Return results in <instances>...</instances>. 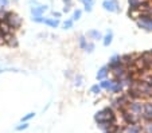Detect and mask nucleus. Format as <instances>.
I'll use <instances>...</instances> for the list:
<instances>
[{
	"label": "nucleus",
	"mask_w": 152,
	"mask_h": 133,
	"mask_svg": "<svg viewBox=\"0 0 152 133\" xmlns=\"http://www.w3.org/2000/svg\"><path fill=\"white\" fill-rule=\"evenodd\" d=\"M93 6L94 4H92V3H86V4H83V9H85L88 14H90V12L93 11Z\"/></svg>",
	"instance_id": "27"
},
{
	"label": "nucleus",
	"mask_w": 152,
	"mask_h": 133,
	"mask_svg": "<svg viewBox=\"0 0 152 133\" xmlns=\"http://www.w3.org/2000/svg\"><path fill=\"white\" fill-rule=\"evenodd\" d=\"M143 132V128L139 124H132V125H125L123 128V133H141Z\"/></svg>",
	"instance_id": "9"
},
{
	"label": "nucleus",
	"mask_w": 152,
	"mask_h": 133,
	"mask_svg": "<svg viewBox=\"0 0 152 133\" xmlns=\"http://www.w3.org/2000/svg\"><path fill=\"white\" fill-rule=\"evenodd\" d=\"M86 36L89 38V39H92V41H102L104 35L98 30H90V31H88Z\"/></svg>",
	"instance_id": "12"
},
{
	"label": "nucleus",
	"mask_w": 152,
	"mask_h": 133,
	"mask_svg": "<svg viewBox=\"0 0 152 133\" xmlns=\"http://www.w3.org/2000/svg\"><path fill=\"white\" fill-rule=\"evenodd\" d=\"M109 73H110L109 67H108V65H105V66H102L101 69H98L97 74H96V78H97V81H102V79L108 78Z\"/></svg>",
	"instance_id": "11"
},
{
	"label": "nucleus",
	"mask_w": 152,
	"mask_h": 133,
	"mask_svg": "<svg viewBox=\"0 0 152 133\" xmlns=\"http://www.w3.org/2000/svg\"><path fill=\"white\" fill-rule=\"evenodd\" d=\"M102 8L108 12H113V14H118L121 12L120 3L117 0H104L102 1Z\"/></svg>",
	"instance_id": "4"
},
{
	"label": "nucleus",
	"mask_w": 152,
	"mask_h": 133,
	"mask_svg": "<svg viewBox=\"0 0 152 133\" xmlns=\"http://www.w3.org/2000/svg\"><path fill=\"white\" fill-rule=\"evenodd\" d=\"M112 42H113V32L109 30V31H108L105 35H104V38H102V44H104L105 47H109L110 44H112Z\"/></svg>",
	"instance_id": "15"
},
{
	"label": "nucleus",
	"mask_w": 152,
	"mask_h": 133,
	"mask_svg": "<svg viewBox=\"0 0 152 133\" xmlns=\"http://www.w3.org/2000/svg\"><path fill=\"white\" fill-rule=\"evenodd\" d=\"M51 16H53V17H57V19H59V17L62 16V12H58V11H53V12H51Z\"/></svg>",
	"instance_id": "28"
},
{
	"label": "nucleus",
	"mask_w": 152,
	"mask_h": 133,
	"mask_svg": "<svg viewBox=\"0 0 152 133\" xmlns=\"http://www.w3.org/2000/svg\"><path fill=\"white\" fill-rule=\"evenodd\" d=\"M65 75H66L67 78H72V73H70V70H67V71L65 73Z\"/></svg>",
	"instance_id": "34"
},
{
	"label": "nucleus",
	"mask_w": 152,
	"mask_h": 133,
	"mask_svg": "<svg viewBox=\"0 0 152 133\" xmlns=\"http://www.w3.org/2000/svg\"><path fill=\"white\" fill-rule=\"evenodd\" d=\"M69 11H70V6H65V7H63V12H65V14H67Z\"/></svg>",
	"instance_id": "33"
},
{
	"label": "nucleus",
	"mask_w": 152,
	"mask_h": 133,
	"mask_svg": "<svg viewBox=\"0 0 152 133\" xmlns=\"http://www.w3.org/2000/svg\"><path fill=\"white\" fill-rule=\"evenodd\" d=\"M144 108H145V104L141 102V101H139V100H133V101H131L129 105H128L129 112L133 113V114H136V116H139V117L144 113Z\"/></svg>",
	"instance_id": "3"
},
{
	"label": "nucleus",
	"mask_w": 152,
	"mask_h": 133,
	"mask_svg": "<svg viewBox=\"0 0 152 133\" xmlns=\"http://www.w3.org/2000/svg\"><path fill=\"white\" fill-rule=\"evenodd\" d=\"M112 85H113V78L112 79L105 78V79H102V81H100V86L102 87V90H108V92H109Z\"/></svg>",
	"instance_id": "18"
},
{
	"label": "nucleus",
	"mask_w": 152,
	"mask_h": 133,
	"mask_svg": "<svg viewBox=\"0 0 152 133\" xmlns=\"http://www.w3.org/2000/svg\"><path fill=\"white\" fill-rule=\"evenodd\" d=\"M148 52H149V54H151V55H152V50H151V51H148Z\"/></svg>",
	"instance_id": "36"
},
{
	"label": "nucleus",
	"mask_w": 152,
	"mask_h": 133,
	"mask_svg": "<svg viewBox=\"0 0 152 133\" xmlns=\"http://www.w3.org/2000/svg\"><path fill=\"white\" fill-rule=\"evenodd\" d=\"M49 11V6L46 4H37V6H32L30 8V12H31V16H37V15H43L45 12Z\"/></svg>",
	"instance_id": "8"
},
{
	"label": "nucleus",
	"mask_w": 152,
	"mask_h": 133,
	"mask_svg": "<svg viewBox=\"0 0 152 133\" xmlns=\"http://www.w3.org/2000/svg\"><path fill=\"white\" fill-rule=\"evenodd\" d=\"M101 92H102V87L100 86V84H96V85H92V86H90V93L94 94V96L101 94Z\"/></svg>",
	"instance_id": "19"
},
{
	"label": "nucleus",
	"mask_w": 152,
	"mask_h": 133,
	"mask_svg": "<svg viewBox=\"0 0 152 133\" xmlns=\"http://www.w3.org/2000/svg\"><path fill=\"white\" fill-rule=\"evenodd\" d=\"M4 71V70H1V69H0V74H1V73H3Z\"/></svg>",
	"instance_id": "35"
},
{
	"label": "nucleus",
	"mask_w": 152,
	"mask_h": 133,
	"mask_svg": "<svg viewBox=\"0 0 152 133\" xmlns=\"http://www.w3.org/2000/svg\"><path fill=\"white\" fill-rule=\"evenodd\" d=\"M31 20L34 22V23H43V22H45V17H43V15H37V16H31Z\"/></svg>",
	"instance_id": "25"
},
{
	"label": "nucleus",
	"mask_w": 152,
	"mask_h": 133,
	"mask_svg": "<svg viewBox=\"0 0 152 133\" xmlns=\"http://www.w3.org/2000/svg\"><path fill=\"white\" fill-rule=\"evenodd\" d=\"M145 132L152 133V122H148V125H147V128H145Z\"/></svg>",
	"instance_id": "30"
},
{
	"label": "nucleus",
	"mask_w": 152,
	"mask_h": 133,
	"mask_svg": "<svg viewBox=\"0 0 152 133\" xmlns=\"http://www.w3.org/2000/svg\"><path fill=\"white\" fill-rule=\"evenodd\" d=\"M94 121H96V124L106 122V121L112 122V124H117V116H116L115 109L109 105V106L98 110V112L94 114Z\"/></svg>",
	"instance_id": "1"
},
{
	"label": "nucleus",
	"mask_w": 152,
	"mask_h": 133,
	"mask_svg": "<svg viewBox=\"0 0 152 133\" xmlns=\"http://www.w3.org/2000/svg\"><path fill=\"white\" fill-rule=\"evenodd\" d=\"M118 133H123V132H118Z\"/></svg>",
	"instance_id": "37"
},
{
	"label": "nucleus",
	"mask_w": 152,
	"mask_h": 133,
	"mask_svg": "<svg viewBox=\"0 0 152 133\" xmlns=\"http://www.w3.org/2000/svg\"><path fill=\"white\" fill-rule=\"evenodd\" d=\"M81 16H82V9H75V11L73 12V17H72V19L74 22L75 20H80Z\"/></svg>",
	"instance_id": "24"
},
{
	"label": "nucleus",
	"mask_w": 152,
	"mask_h": 133,
	"mask_svg": "<svg viewBox=\"0 0 152 133\" xmlns=\"http://www.w3.org/2000/svg\"><path fill=\"white\" fill-rule=\"evenodd\" d=\"M94 49H96L94 42H89V43H88V46H86V50H85V51L88 52V54H92V52L94 51Z\"/></svg>",
	"instance_id": "26"
},
{
	"label": "nucleus",
	"mask_w": 152,
	"mask_h": 133,
	"mask_svg": "<svg viewBox=\"0 0 152 133\" xmlns=\"http://www.w3.org/2000/svg\"><path fill=\"white\" fill-rule=\"evenodd\" d=\"M121 59H123L124 66H126V69H128L131 65L135 63V57H133V55H131V54H124V55H121Z\"/></svg>",
	"instance_id": "14"
},
{
	"label": "nucleus",
	"mask_w": 152,
	"mask_h": 133,
	"mask_svg": "<svg viewBox=\"0 0 152 133\" xmlns=\"http://www.w3.org/2000/svg\"><path fill=\"white\" fill-rule=\"evenodd\" d=\"M43 23L46 24V26L51 27V28H57L58 26L61 24L59 19H57V17H45V22Z\"/></svg>",
	"instance_id": "13"
},
{
	"label": "nucleus",
	"mask_w": 152,
	"mask_h": 133,
	"mask_svg": "<svg viewBox=\"0 0 152 133\" xmlns=\"http://www.w3.org/2000/svg\"><path fill=\"white\" fill-rule=\"evenodd\" d=\"M62 1L65 6H70V7L73 6V0H62Z\"/></svg>",
	"instance_id": "31"
},
{
	"label": "nucleus",
	"mask_w": 152,
	"mask_h": 133,
	"mask_svg": "<svg viewBox=\"0 0 152 133\" xmlns=\"http://www.w3.org/2000/svg\"><path fill=\"white\" fill-rule=\"evenodd\" d=\"M141 3H143V0H128L129 9H132V11H137V9L141 8Z\"/></svg>",
	"instance_id": "16"
},
{
	"label": "nucleus",
	"mask_w": 152,
	"mask_h": 133,
	"mask_svg": "<svg viewBox=\"0 0 152 133\" xmlns=\"http://www.w3.org/2000/svg\"><path fill=\"white\" fill-rule=\"evenodd\" d=\"M88 43H89V41H88V36H86V35H80V36H78V46H80L81 50L85 51Z\"/></svg>",
	"instance_id": "17"
},
{
	"label": "nucleus",
	"mask_w": 152,
	"mask_h": 133,
	"mask_svg": "<svg viewBox=\"0 0 152 133\" xmlns=\"http://www.w3.org/2000/svg\"><path fill=\"white\" fill-rule=\"evenodd\" d=\"M28 126H30L28 122H22V121H20V124L15 128V130H16V132H22V130H26Z\"/></svg>",
	"instance_id": "23"
},
{
	"label": "nucleus",
	"mask_w": 152,
	"mask_h": 133,
	"mask_svg": "<svg viewBox=\"0 0 152 133\" xmlns=\"http://www.w3.org/2000/svg\"><path fill=\"white\" fill-rule=\"evenodd\" d=\"M3 22H6V23L8 24L14 31L15 30H19L20 26H22V17H20L18 14L12 12V11H7L6 12V15L3 16Z\"/></svg>",
	"instance_id": "2"
},
{
	"label": "nucleus",
	"mask_w": 152,
	"mask_h": 133,
	"mask_svg": "<svg viewBox=\"0 0 152 133\" xmlns=\"http://www.w3.org/2000/svg\"><path fill=\"white\" fill-rule=\"evenodd\" d=\"M113 74V78H116V79H121L123 77H125L126 75V73H128V69H126V66H120V67H117V69H115V70H112L110 71Z\"/></svg>",
	"instance_id": "10"
},
{
	"label": "nucleus",
	"mask_w": 152,
	"mask_h": 133,
	"mask_svg": "<svg viewBox=\"0 0 152 133\" xmlns=\"http://www.w3.org/2000/svg\"><path fill=\"white\" fill-rule=\"evenodd\" d=\"M73 26H74V20H73V19H66V20L62 23V27H63L65 30L73 28Z\"/></svg>",
	"instance_id": "21"
},
{
	"label": "nucleus",
	"mask_w": 152,
	"mask_h": 133,
	"mask_svg": "<svg viewBox=\"0 0 152 133\" xmlns=\"http://www.w3.org/2000/svg\"><path fill=\"white\" fill-rule=\"evenodd\" d=\"M82 84H83V77L82 75L81 74L74 75V86L80 87V86H82Z\"/></svg>",
	"instance_id": "20"
},
{
	"label": "nucleus",
	"mask_w": 152,
	"mask_h": 133,
	"mask_svg": "<svg viewBox=\"0 0 152 133\" xmlns=\"http://www.w3.org/2000/svg\"><path fill=\"white\" fill-rule=\"evenodd\" d=\"M35 117V113L34 112H30V113H27V114H24L22 118H20V121L22 122H28L31 118H34Z\"/></svg>",
	"instance_id": "22"
},
{
	"label": "nucleus",
	"mask_w": 152,
	"mask_h": 133,
	"mask_svg": "<svg viewBox=\"0 0 152 133\" xmlns=\"http://www.w3.org/2000/svg\"><path fill=\"white\" fill-rule=\"evenodd\" d=\"M124 90H125V86L123 85L121 79L113 78V85H112V87H110L109 93H112V94H115V96H118V94H121Z\"/></svg>",
	"instance_id": "6"
},
{
	"label": "nucleus",
	"mask_w": 152,
	"mask_h": 133,
	"mask_svg": "<svg viewBox=\"0 0 152 133\" xmlns=\"http://www.w3.org/2000/svg\"><path fill=\"white\" fill-rule=\"evenodd\" d=\"M8 4H10V0H0V7H8Z\"/></svg>",
	"instance_id": "29"
},
{
	"label": "nucleus",
	"mask_w": 152,
	"mask_h": 133,
	"mask_svg": "<svg viewBox=\"0 0 152 133\" xmlns=\"http://www.w3.org/2000/svg\"><path fill=\"white\" fill-rule=\"evenodd\" d=\"M120 114H121V118H123V121H124V124H125V125L137 124V122H139V118H140L139 116H136V114L131 113L128 109H125L124 112H121Z\"/></svg>",
	"instance_id": "5"
},
{
	"label": "nucleus",
	"mask_w": 152,
	"mask_h": 133,
	"mask_svg": "<svg viewBox=\"0 0 152 133\" xmlns=\"http://www.w3.org/2000/svg\"><path fill=\"white\" fill-rule=\"evenodd\" d=\"M123 65L124 63H123V59H121V55L115 54V55H112V57H110L109 63H108V67H109V70L112 71V70L117 69V67L123 66Z\"/></svg>",
	"instance_id": "7"
},
{
	"label": "nucleus",
	"mask_w": 152,
	"mask_h": 133,
	"mask_svg": "<svg viewBox=\"0 0 152 133\" xmlns=\"http://www.w3.org/2000/svg\"><path fill=\"white\" fill-rule=\"evenodd\" d=\"M81 3H82V4H86V3H92V4H94V0H81Z\"/></svg>",
	"instance_id": "32"
}]
</instances>
